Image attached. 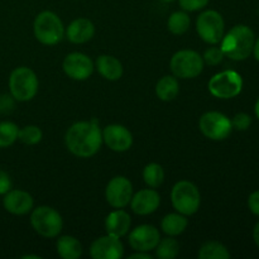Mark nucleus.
Returning <instances> with one entry per match:
<instances>
[{
	"mask_svg": "<svg viewBox=\"0 0 259 259\" xmlns=\"http://www.w3.org/2000/svg\"><path fill=\"white\" fill-rule=\"evenodd\" d=\"M65 34L71 43L82 45V43L89 42L94 37L95 25L86 18H77L70 23L67 29L65 30Z\"/></svg>",
	"mask_w": 259,
	"mask_h": 259,
	"instance_id": "nucleus-18",
	"label": "nucleus"
},
{
	"mask_svg": "<svg viewBox=\"0 0 259 259\" xmlns=\"http://www.w3.org/2000/svg\"><path fill=\"white\" fill-rule=\"evenodd\" d=\"M210 0H179L180 7L185 12H197L201 10L209 4Z\"/></svg>",
	"mask_w": 259,
	"mask_h": 259,
	"instance_id": "nucleus-31",
	"label": "nucleus"
},
{
	"mask_svg": "<svg viewBox=\"0 0 259 259\" xmlns=\"http://www.w3.org/2000/svg\"><path fill=\"white\" fill-rule=\"evenodd\" d=\"M252 124V118L245 113H238L234 118L232 119V125L237 131H247Z\"/></svg>",
	"mask_w": 259,
	"mask_h": 259,
	"instance_id": "nucleus-32",
	"label": "nucleus"
},
{
	"mask_svg": "<svg viewBox=\"0 0 259 259\" xmlns=\"http://www.w3.org/2000/svg\"><path fill=\"white\" fill-rule=\"evenodd\" d=\"M253 239H254L255 244H257V247L259 248V222L254 227V230H253Z\"/></svg>",
	"mask_w": 259,
	"mask_h": 259,
	"instance_id": "nucleus-37",
	"label": "nucleus"
},
{
	"mask_svg": "<svg viewBox=\"0 0 259 259\" xmlns=\"http://www.w3.org/2000/svg\"><path fill=\"white\" fill-rule=\"evenodd\" d=\"M161 204V196L154 189H143L134 194L131 200V207L133 212L141 217L151 215L156 211Z\"/></svg>",
	"mask_w": 259,
	"mask_h": 259,
	"instance_id": "nucleus-16",
	"label": "nucleus"
},
{
	"mask_svg": "<svg viewBox=\"0 0 259 259\" xmlns=\"http://www.w3.org/2000/svg\"><path fill=\"white\" fill-rule=\"evenodd\" d=\"M143 180L146 185L151 189H157L161 186L164 181V171L161 164L148 163L143 169Z\"/></svg>",
	"mask_w": 259,
	"mask_h": 259,
	"instance_id": "nucleus-26",
	"label": "nucleus"
},
{
	"mask_svg": "<svg viewBox=\"0 0 259 259\" xmlns=\"http://www.w3.org/2000/svg\"><path fill=\"white\" fill-rule=\"evenodd\" d=\"M14 100L12 95H2L0 96V113L9 114L14 109Z\"/></svg>",
	"mask_w": 259,
	"mask_h": 259,
	"instance_id": "nucleus-33",
	"label": "nucleus"
},
{
	"mask_svg": "<svg viewBox=\"0 0 259 259\" xmlns=\"http://www.w3.org/2000/svg\"><path fill=\"white\" fill-rule=\"evenodd\" d=\"M133 185L126 177L115 176L109 181L105 189V199L114 209H124L131 204Z\"/></svg>",
	"mask_w": 259,
	"mask_h": 259,
	"instance_id": "nucleus-11",
	"label": "nucleus"
},
{
	"mask_svg": "<svg viewBox=\"0 0 259 259\" xmlns=\"http://www.w3.org/2000/svg\"><path fill=\"white\" fill-rule=\"evenodd\" d=\"M39 81L29 67H17L9 76L10 95L17 101H29L37 95Z\"/></svg>",
	"mask_w": 259,
	"mask_h": 259,
	"instance_id": "nucleus-5",
	"label": "nucleus"
},
{
	"mask_svg": "<svg viewBox=\"0 0 259 259\" xmlns=\"http://www.w3.org/2000/svg\"><path fill=\"white\" fill-rule=\"evenodd\" d=\"M30 225L40 237L56 238L62 232L63 220L57 210L43 205L32 210Z\"/></svg>",
	"mask_w": 259,
	"mask_h": 259,
	"instance_id": "nucleus-6",
	"label": "nucleus"
},
{
	"mask_svg": "<svg viewBox=\"0 0 259 259\" xmlns=\"http://www.w3.org/2000/svg\"><path fill=\"white\" fill-rule=\"evenodd\" d=\"M171 202L177 212L186 217L196 214L201 205V195L196 185L190 181H179L171 190Z\"/></svg>",
	"mask_w": 259,
	"mask_h": 259,
	"instance_id": "nucleus-4",
	"label": "nucleus"
},
{
	"mask_svg": "<svg viewBox=\"0 0 259 259\" xmlns=\"http://www.w3.org/2000/svg\"><path fill=\"white\" fill-rule=\"evenodd\" d=\"M129 259H152V255L149 254V252H137L133 253L128 257Z\"/></svg>",
	"mask_w": 259,
	"mask_h": 259,
	"instance_id": "nucleus-36",
	"label": "nucleus"
},
{
	"mask_svg": "<svg viewBox=\"0 0 259 259\" xmlns=\"http://www.w3.org/2000/svg\"><path fill=\"white\" fill-rule=\"evenodd\" d=\"M254 111H255V115H257V118L259 119V99L258 101L255 103V108H254Z\"/></svg>",
	"mask_w": 259,
	"mask_h": 259,
	"instance_id": "nucleus-39",
	"label": "nucleus"
},
{
	"mask_svg": "<svg viewBox=\"0 0 259 259\" xmlns=\"http://www.w3.org/2000/svg\"><path fill=\"white\" fill-rule=\"evenodd\" d=\"M65 143L68 151L78 158L95 156L104 143L98 119L72 124L66 132Z\"/></svg>",
	"mask_w": 259,
	"mask_h": 259,
	"instance_id": "nucleus-1",
	"label": "nucleus"
},
{
	"mask_svg": "<svg viewBox=\"0 0 259 259\" xmlns=\"http://www.w3.org/2000/svg\"><path fill=\"white\" fill-rule=\"evenodd\" d=\"M197 257L200 259H229L230 253L224 244L211 240L201 245Z\"/></svg>",
	"mask_w": 259,
	"mask_h": 259,
	"instance_id": "nucleus-24",
	"label": "nucleus"
},
{
	"mask_svg": "<svg viewBox=\"0 0 259 259\" xmlns=\"http://www.w3.org/2000/svg\"><path fill=\"white\" fill-rule=\"evenodd\" d=\"M3 205L8 212L13 215H25L30 212L34 206L32 195L23 190H9L4 195Z\"/></svg>",
	"mask_w": 259,
	"mask_h": 259,
	"instance_id": "nucleus-17",
	"label": "nucleus"
},
{
	"mask_svg": "<svg viewBox=\"0 0 259 259\" xmlns=\"http://www.w3.org/2000/svg\"><path fill=\"white\" fill-rule=\"evenodd\" d=\"M161 240V234L156 227L143 224L137 227L129 233L128 242L132 249L137 252H151L156 249L157 244Z\"/></svg>",
	"mask_w": 259,
	"mask_h": 259,
	"instance_id": "nucleus-13",
	"label": "nucleus"
},
{
	"mask_svg": "<svg viewBox=\"0 0 259 259\" xmlns=\"http://www.w3.org/2000/svg\"><path fill=\"white\" fill-rule=\"evenodd\" d=\"M57 253L62 259H77L82 254V245L72 235H63L56 243Z\"/></svg>",
	"mask_w": 259,
	"mask_h": 259,
	"instance_id": "nucleus-21",
	"label": "nucleus"
},
{
	"mask_svg": "<svg viewBox=\"0 0 259 259\" xmlns=\"http://www.w3.org/2000/svg\"><path fill=\"white\" fill-rule=\"evenodd\" d=\"M204 60L200 53L192 50L177 51L169 61L172 75L177 78H195L204 70Z\"/></svg>",
	"mask_w": 259,
	"mask_h": 259,
	"instance_id": "nucleus-7",
	"label": "nucleus"
},
{
	"mask_svg": "<svg viewBox=\"0 0 259 259\" xmlns=\"http://www.w3.org/2000/svg\"><path fill=\"white\" fill-rule=\"evenodd\" d=\"M33 32L38 42L45 46H55L65 37V25L56 13L45 10L35 17Z\"/></svg>",
	"mask_w": 259,
	"mask_h": 259,
	"instance_id": "nucleus-3",
	"label": "nucleus"
},
{
	"mask_svg": "<svg viewBox=\"0 0 259 259\" xmlns=\"http://www.w3.org/2000/svg\"><path fill=\"white\" fill-rule=\"evenodd\" d=\"M22 258H24V259H25V258H34V259H39L40 257H39V255H30V254H29V255H23Z\"/></svg>",
	"mask_w": 259,
	"mask_h": 259,
	"instance_id": "nucleus-40",
	"label": "nucleus"
},
{
	"mask_svg": "<svg viewBox=\"0 0 259 259\" xmlns=\"http://www.w3.org/2000/svg\"><path fill=\"white\" fill-rule=\"evenodd\" d=\"M156 257L159 259H175L180 253V244L174 237L159 240L156 247Z\"/></svg>",
	"mask_w": 259,
	"mask_h": 259,
	"instance_id": "nucleus-27",
	"label": "nucleus"
},
{
	"mask_svg": "<svg viewBox=\"0 0 259 259\" xmlns=\"http://www.w3.org/2000/svg\"><path fill=\"white\" fill-rule=\"evenodd\" d=\"M95 67L104 78L116 81L123 76L124 68L120 61L110 55H101L96 58Z\"/></svg>",
	"mask_w": 259,
	"mask_h": 259,
	"instance_id": "nucleus-20",
	"label": "nucleus"
},
{
	"mask_svg": "<svg viewBox=\"0 0 259 259\" xmlns=\"http://www.w3.org/2000/svg\"><path fill=\"white\" fill-rule=\"evenodd\" d=\"M225 23L222 14L217 10H205L197 17L196 30L204 42L218 45L224 37Z\"/></svg>",
	"mask_w": 259,
	"mask_h": 259,
	"instance_id": "nucleus-9",
	"label": "nucleus"
},
{
	"mask_svg": "<svg viewBox=\"0 0 259 259\" xmlns=\"http://www.w3.org/2000/svg\"><path fill=\"white\" fill-rule=\"evenodd\" d=\"M223 58H224V53H223L222 48L218 47H210L209 50L205 51L204 56H202L204 62L209 66H218L219 63H222Z\"/></svg>",
	"mask_w": 259,
	"mask_h": 259,
	"instance_id": "nucleus-30",
	"label": "nucleus"
},
{
	"mask_svg": "<svg viewBox=\"0 0 259 259\" xmlns=\"http://www.w3.org/2000/svg\"><path fill=\"white\" fill-rule=\"evenodd\" d=\"M13 182L9 175L0 169V195H5L9 190H12Z\"/></svg>",
	"mask_w": 259,
	"mask_h": 259,
	"instance_id": "nucleus-34",
	"label": "nucleus"
},
{
	"mask_svg": "<svg viewBox=\"0 0 259 259\" xmlns=\"http://www.w3.org/2000/svg\"><path fill=\"white\" fill-rule=\"evenodd\" d=\"M90 255L94 259H120L124 255L123 243L120 238L106 234L94 240L90 247Z\"/></svg>",
	"mask_w": 259,
	"mask_h": 259,
	"instance_id": "nucleus-14",
	"label": "nucleus"
},
{
	"mask_svg": "<svg viewBox=\"0 0 259 259\" xmlns=\"http://www.w3.org/2000/svg\"><path fill=\"white\" fill-rule=\"evenodd\" d=\"M131 224V215L123 209H115L105 219L106 234L116 238H123L129 233Z\"/></svg>",
	"mask_w": 259,
	"mask_h": 259,
	"instance_id": "nucleus-19",
	"label": "nucleus"
},
{
	"mask_svg": "<svg viewBox=\"0 0 259 259\" xmlns=\"http://www.w3.org/2000/svg\"><path fill=\"white\" fill-rule=\"evenodd\" d=\"M180 93V83L174 75H167L159 78L156 85V95L162 101H172Z\"/></svg>",
	"mask_w": 259,
	"mask_h": 259,
	"instance_id": "nucleus-23",
	"label": "nucleus"
},
{
	"mask_svg": "<svg viewBox=\"0 0 259 259\" xmlns=\"http://www.w3.org/2000/svg\"><path fill=\"white\" fill-rule=\"evenodd\" d=\"M161 2H164V3H171V2H175V0H161Z\"/></svg>",
	"mask_w": 259,
	"mask_h": 259,
	"instance_id": "nucleus-41",
	"label": "nucleus"
},
{
	"mask_svg": "<svg viewBox=\"0 0 259 259\" xmlns=\"http://www.w3.org/2000/svg\"><path fill=\"white\" fill-rule=\"evenodd\" d=\"M191 19H190L187 12H175L169 15L168 22H167V28L169 32L175 35H181L189 30Z\"/></svg>",
	"mask_w": 259,
	"mask_h": 259,
	"instance_id": "nucleus-25",
	"label": "nucleus"
},
{
	"mask_svg": "<svg viewBox=\"0 0 259 259\" xmlns=\"http://www.w3.org/2000/svg\"><path fill=\"white\" fill-rule=\"evenodd\" d=\"M43 138V133L40 131V128H38L37 125H27L24 128L19 129V133H18V139H19L22 143L27 144V146H34L38 144Z\"/></svg>",
	"mask_w": 259,
	"mask_h": 259,
	"instance_id": "nucleus-29",
	"label": "nucleus"
},
{
	"mask_svg": "<svg viewBox=\"0 0 259 259\" xmlns=\"http://www.w3.org/2000/svg\"><path fill=\"white\" fill-rule=\"evenodd\" d=\"M210 94L218 99H233L242 93L243 78L237 71L225 70L218 72L209 81Z\"/></svg>",
	"mask_w": 259,
	"mask_h": 259,
	"instance_id": "nucleus-8",
	"label": "nucleus"
},
{
	"mask_svg": "<svg viewBox=\"0 0 259 259\" xmlns=\"http://www.w3.org/2000/svg\"><path fill=\"white\" fill-rule=\"evenodd\" d=\"M187 225H189V220H187L186 215H182L180 212H172V214H167L162 219L161 229L168 237H177L186 230Z\"/></svg>",
	"mask_w": 259,
	"mask_h": 259,
	"instance_id": "nucleus-22",
	"label": "nucleus"
},
{
	"mask_svg": "<svg viewBox=\"0 0 259 259\" xmlns=\"http://www.w3.org/2000/svg\"><path fill=\"white\" fill-rule=\"evenodd\" d=\"M199 128L211 141H224L233 131L232 120L219 111H207L199 120Z\"/></svg>",
	"mask_w": 259,
	"mask_h": 259,
	"instance_id": "nucleus-10",
	"label": "nucleus"
},
{
	"mask_svg": "<svg viewBox=\"0 0 259 259\" xmlns=\"http://www.w3.org/2000/svg\"><path fill=\"white\" fill-rule=\"evenodd\" d=\"M253 53H254L255 60L259 62V38L254 42V47H253Z\"/></svg>",
	"mask_w": 259,
	"mask_h": 259,
	"instance_id": "nucleus-38",
	"label": "nucleus"
},
{
	"mask_svg": "<svg viewBox=\"0 0 259 259\" xmlns=\"http://www.w3.org/2000/svg\"><path fill=\"white\" fill-rule=\"evenodd\" d=\"M254 42L253 30L244 24H238L223 37L220 40V48L224 56L230 60L243 61L247 60L253 52Z\"/></svg>",
	"mask_w": 259,
	"mask_h": 259,
	"instance_id": "nucleus-2",
	"label": "nucleus"
},
{
	"mask_svg": "<svg viewBox=\"0 0 259 259\" xmlns=\"http://www.w3.org/2000/svg\"><path fill=\"white\" fill-rule=\"evenodd\" d=\"M19 128L13 121H0V148H7L18 141Z\"/></svg>",
	"mask_w": 259,
	"mask_h": 259,
	"instance_id": "nucleus-28",
	"label": "nucleus"
},
{
	"mask_svg": "<svg viewBox=\"0 0 259 259\" xmlns=\"http://www.w3.org/2000/svg\"><path fill=\"white\" fill-rule=\"evenodd\" d=\"M103 142L114 152H125L133 146V136L120 124H110L101 131Z\"/></svg>",
	"mask_w": 259,
	"mask_h": 259,
	"instance_id": "nucleus-15",
	"label": "nucleus"
},
{
	"mask_svg": "<svg viewBox=\"0 0 259 259\" xmlns=\"http://www.w3.org/2000/svg\"><path fill=\"white\" fill-rule=\"evenodd\" d=\"M248 206H249V210L253 214L259 217V190L249 195V197H248Z\"/></svg>",
	"mask_w": 259,
	"mask_h": 259,
	"instance_id": "nucleus-35",
	"label": "nucleus"
},
{
	"mask_svg": "<svg viewBox=\"0 0 259 259\" xmlns=\"http://www.w3.org/2000/svg\"><path fill=\"white\" fill-rule=\"evenodd\" d=\"M62 68L63 72L72 80L83 81L88 80L93 75L95 65H94L93 60L85 53L72 52L65 57Z\"/></svg>",
	"mask_w": 259,
	"mask_h": 259,
	"instance_id": "nucleus-12",
	"label": "nucleus"
}]
</instances>
